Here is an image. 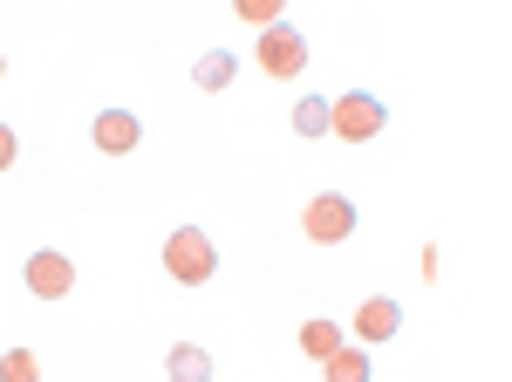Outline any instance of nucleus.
Here are the masks:
<instances>
[{
    "label": "nucleus",
    "mask_w": 512,
    "mask_h": 382,
    "mask_svg": "<svg viewBox=\"0 0 512 382\" xmlns=\"http://www.w3.org/2000/svg\"><path fill=\"white\" fill-rule=\"evenodd\" d=\"M164 273H171L178 287H205V280L219 273V246H212V232H205V226L164 232Z\"/></svg>",
    "instance_id": "nucleus-1"
},
{
    "label": "nucleus",
    "mask_w": 512,
    "mask_h": 382,
    "mask_svg": "<svg viewBox=\"0 0 512 382\" xmlns=\"http://www.w3.org/2000/svg\"><path fill=\"white\" fill-rule=\"evenodd\" d=\"M383 123H390V103H383L376 89H349V96L328 103V130H335L342 144H369V137H383Z\"/></svg>",
    "instance_id": "nucleus-2"
},
{
    "label": "nucleus",
    "mask_w": 512,
    "mask_h": 382,
    "mask_svg": "<svg viewBox=\"0 0 512 382\" xmlns=\"http://www.w3.org/2000/svg\"><path fill=\"white\" fill-rule=\"evenodd\" d=\"M301 232H308L315 246H342V239L355 232V198H342V191H321V198H308Z\"/></svg>",
    "instance_id": "nucleus-3"
},
{
    "label": "nucleus",
    "mask_w": 512,
    "mask_h": 382,
    "mask_svg": "<svg viewBox=\"0 0 512 382\" xmlns=\"http://www.w3.org/2000/svg\"><path fill=\"white\" fill-rule=\"evenodd\" d=\"M260 69H267L274 82H287V76H301V69H308V41H301L294 21H274V28L260 35Z\"/></svg>",
    "instance_id": "nucleus-4"
},
{
    "label": "nucleus",
    "mask_w": 512,
    "mask_h": 382,
    "mask_svg": "<svg viewBox=\"0 0 512 382\" xmlns=\"http://www.w3.org/2000/svg\"><path fill=\"white\" fill-rule=\"evenodd\" d=\"M69 287H76L69 253H48V246H41V253H28V294H35V301H62Z\"/></svg>",
    "instance_id": "nucleus-5"
},
{
    "label": "nucleus",
    "mask_w": 512,
    "mask_h": 382,
    "mask_svg": "<svg viewBox=\"0 0 512 382\" xmlns=\"http://www.w3.org/2000/svg\"><path fill=\"white\" fill-rule=\"evenodd\" d=\"M137 137H144V123L130 110H96L89 116V144L103 157H123V151H137Z\"/></svg>",
    "instance_id": "nucleus-6"
},
{
    "label": "nucleus",
    "mask_w": 512,
    "mask_h": 382,
    "mask_svg": "<svg viewBox=\"0 0 512 382\" xmlns=\"http://www.w3.org/2000/svg\"><path fill=\"white\" fill-rule=\"evenodd\" d=\"M396 328H403V307H396L390 294H369V301L355 307V335H362V342H390Z\"/></svg>",
    "instance_id": "nucleus-7"
},
{
    "label": "nucleus",
    "mask_w": 512,
    "mask_h": 382,
    "mask_svg": "<svg viewBox=\"0 0 512 382\" xmlns=\"http://www.w3.org/2000/svg\"><path fill=\"white\" fill-rule=\"evenodd\" d=\"M164 369H171V382H212V376H219V369H212V355H205L198 342H171Z\"/></svg>",
    "instance_id": "nucleus-8"
},
{
    "label": "nucleus",
    "mask_w": 512,
    "mask_h": 382,
    "mask_svg": "<svg viewBox=\"0 0 512 382\" xmlns=\"http://www.w3.org/2000/svg\"><path fill=\"white\" fill-rule=\"evenodd\" d=\"M233 76H239V55H233V48H205V55L192 62V82H198V89H226Z\"/></svg>",
    "instance_id": "nucleus-9"
},
{
    "label": "nucleus",
    "mask_w": 512,
    "mask_h": 382,
    "mask_svg": "<svg viewBox=\"0 0 512 382\" xmlns=\"http://www.w3.org/2000/svg\"><path fill=\"white\" fill-rule=\"evenodd\" d=\"M342 348V328L328 321V314H315V321H301V355H315V362H328Z\"/></svg>",
    "instance_id": "nucleus-10"
},
{
    "label": "nucleus",
    "mask_w": 512,
    "mask_h": 382,
    "mask_svg": "<svg viewBox=\"0 0 512 382\" xmlns=\"http://www.w3.org/2000/svg\"><path fill=\"white\" fill-rule=\"evenodd\" d=\"M321 369H328V382H369V355L342 342L335 355H328V362H321Z\"/></svg>",
    "instance_id": "nucleus-11"
},
{
    "label": "nucleus",
    "mask_w": 512,
    "mask_h": 382,
    "mask_svg": "<svg viewBox=\"0 0 512 382\" xmlns=\"http://www.w3.org/2000/svg\"><path fill=\"white\" fill-rule=\"evenodd\" d=\"M294 130L301 137H328V96H301L294 103Z\"/></svg>",
    "instance_id": "nucleus-12"
},
{
    "label": "nucleus",
    "mask_w": 512,
    "mask_h": 382,
    "mask_svg": "<svg viewBox=\"0 0 512 382\" xmlns=\"http://www.w3.org/2000/svg\"><path fill=\"white\" fill-rule=\"evenodd\" d=\"M0 382H41L35 348H7V355H0Z\"/></svg>",
    "instance_id": "nucleus-13"
},
{
    "label": "nucleus",
    "mask_w": 512,
    "mask_h": 382,
    "mask_svg": "<svg viewBox=\"0 0 512 382\" xmlns=\"http://www.w3.org/2000/svg\"><path fill=\"white\" fill-rule=\"evenodd\" d=\"M239 14H246V21H253V28L267 35V28L280 21V0H239Z\"/></svg>",
    "instance_id": "nucleus-14"
},
{
    "label": "nucleus",
    "mask_w": 512,
    "mask_h": 382,
    "mask_svg": "<svg viewBox=\"0 0 512 382\" xmlns=\"http://www.w3.org/2000/svg\"><path fill=\"white\" fill-rule=\"evenodd\" d=\"M14 157H21V144H14V130L0 123V171H14Z\"/></svg>",
    "instance_id": "nucleus-15"
},
{
    "label": "nucleus",
    "mask_w": 512,
    "mask_h": 382,
    "mask_svg": "<svg viewBox=\"0 0 512 382\" xmlns=\"http://www.w3.org/2000/svg\"><path fill=\"white\" fill-rule=\"evenodd\" d=\"M0 76H7V55H0Z\"/></svg>",
    "instance_id": "nucleus-16"
}]
</instances>
